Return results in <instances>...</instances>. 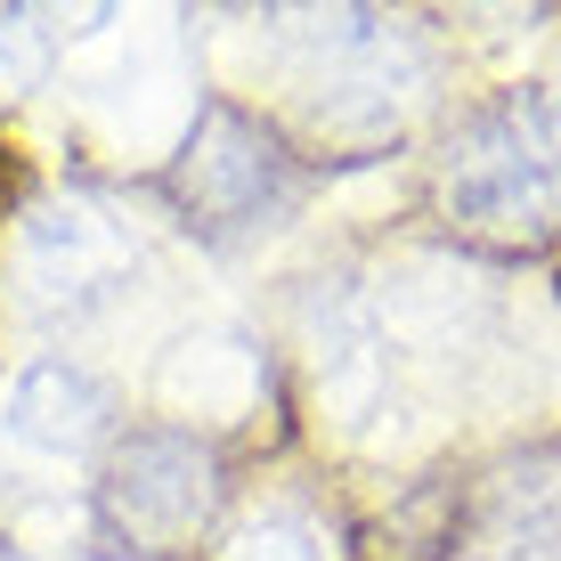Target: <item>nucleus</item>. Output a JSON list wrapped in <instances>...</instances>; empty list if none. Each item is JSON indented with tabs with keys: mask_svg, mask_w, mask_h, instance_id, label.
I'll return each mask as SVG.
<instances>
[{
	"mask_svg": "<svg viewBox=\"0 0 561 561\" xmlns=\"http://www.w3.org/2000/svg\"><path fill=\"white\" fill-rule=\"evenodd\" d=\"M139 268V244L123 237V220H106L99 204L57 196L33 204L25 228H16V294L42 318H90L130 285Z\"/></svg>",
	"mask_w": 561,
	"mask_h": 561,
	"instance_id": "1",
	"label": "nucleus"
},
{
	"mask_svg": "<svg viewBox=\"0 0 561 561\" xmlns=\"http://www.w3.org/2000/svg\"><path fill=\"white\" fill-rule=\"evenodd\" d=\"M106 513L147 546H180L211 513V456L187 432H130L106 463Z\"/></svg>",
	"mask_w": 561,
	"mask_h": 561,
	"instance_id": "2",
	"label": "nucleus"
},
{
	"mask_svg": "<svg viewBox=\"0 0 561 561\" xmlns=\"http://www.w3.org/2000/svg\"><path fill=\"white\" fill-rule=\"evenodd\" d=\"M180 196L204 211V220H261V204L277 196V154H268V139L244 114L211 106L196 123V139H187L180 154Z\"/></svg>",
	"mask_w": 561,
	"mask_h": 561,
	"instance_id": "3",
	"label": "nucleus"
},
{
	"mask_svg": "<svg viewBox=\"0 0 561 561\" xmlns=\"http://www.w3.org/2000/svg\"><path fill=\"white\" fill-rule=\"evenodd\" d=\"M9 432L33 456H90L106 439V391L73 358H42L9 391Z\"/></svg>",
	"mask_w": 561,
	"mask_h": 561,
	"instance_id": "4",
	"label": "nucleus"
},
{
	"mask_svg": "<svg viewBox=\"0 0 561 561\" xmlns=\"http://www.w3.org/2000/svg\"><path fill=\"white\" fill-rule=\"evenodd\" d=\"M261 366L244 342H187L180 358H171V399L180 408H204V415H237L244 399H253Z\"/></svg>",
	"mask_w": 561,
	"mask_h": 561,
	"instance_id": "5",
	"label": "nucleus"
},
{
	"mask_svg": "<svg viewBox=\"0 0 561 561\" xmlns=\"http://www.w3.org/2000/svg\"><path fill=\"white\" fill-rule=\"evenodd\" d=\"M220 561H334V553H325V537L309 529L301 513H253L237 537H228Z\"/></svg>",
	"mask_w": 561,
	"mask_h": 561,
	"instance_id": "6",
	"label": "nucleus"
}]
</instances>
